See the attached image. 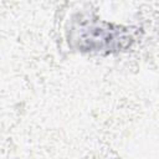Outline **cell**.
Here are the masks:
<instances>
[{
  "mask_svg": "<svg viewBox=\"0 0 159 159\" xmlns=\"http://www.w3.org/2000/svg\"><path fill=\"white\" fill-rule=\"evenodd\" d=\"M128 30L98 19L78 16L73 21L70 34L71 41L81 51L108 53L122 50L132 42L133 37Z\"/></svg>",
  "mask_w": 159,
  "mask_h": 159,
  "instance_id": "obj_1",
  "label": "cell"
}]
</instances>
